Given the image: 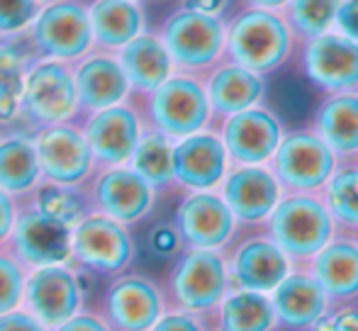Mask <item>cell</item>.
<instances>
[{
  "instance_id": "obj_17",
  "label": "cell",
  "mask_w": 358,
  "mask_h": 331,
  "mask_svg": "<svg viewBox=\"0 0 358 331\" xmlns=\"http://www.w3.org/2000/svg\"><path fill=\"white\" fill-rule=\"evenodd\" d=\"M217 193L234 214L236 224L256 227L268 219L278 200L283 198L278 178L266 166H229Z\"/></svg>"
},
{
  "instance_id": "obj_24",
  "label": "cell",
  "mask_w": 358,
  "mask_h": 331,
  "mask_svg": "<svg viewBox=\"0 0 358 331\" xmlns=\"http://www.w3.org/2000/svg\"><path fill=\"white\" fill-rule=\"evenodd\" d=\"M278 327L292 331H312L317 322L331 309L324 290L307 268H292L268 293Z\"/></svg>"
},
{
  "instance_id": "obj_3",
  "label": "cell",
  "mask_w": 358,
  "mask_h": 331,
  "mask_svg": "<svg viewBox=\"0 0 358 331\" xmlns=\"http://www.w3.org/2000/svg\"><path fill=\"white\" fill-rule=\"evenodd\" d=\"M227 22L217 13L198 8L176 10L161 27V42L173 61V71L200 76L224 59Z\"/></svg>"
},
{
  "instance_id": "obj_21",
  "label": "cell",
  "mask_w": 358,
  "mask_h": 331,
  "mask_svg": "<svg viewBox=\"0 0 358 331\" xmlns=\"http://www.w3.org/2000/svg\"><path fill=\"white\" fill-rule=\"evenodd\" d=\"M71 71L76 83V103H78V112L83 115H93L98 110L127 103L132 93L127 76L117 61V54L108 49L85 52L78 61L71 64Z\"/></svg>"
},
{
  "instance_id": "obj_29",
  "label": "cell",
  "mask_w": 358,
  "mask_h": 331,
  "mask_svg": "<svg viewBox=\"0 0 358 331\" xmlns=\"http://www.w3.org/2000/svg\"><path fill=\"white\" fill-rule=\"evenodd\" d=\"M217 331H275L273 304L266 293L229 288L217 304Z\"/></svg>"
},
{
  "instance_id": "obj_33",
  "label": "cell",
  "mask_w": 358,
  "mask_h": 331,
  "mask_svg": "<svg viewBox=\"0 0 358 331\" xmlns=\"http://www.w3.org/2000/svg\"><path fill=\"white\" fill-rule=\"evenodd\" d=\"M13 37H0V124H13L20 112L24 71L34 59H27Z\"/></svg>"
},
{
  "instance_id": "obj_10",
  "label": "cell",
  "mask_w": 358,
  "mask_h": 331,
  "mask_svg": "<svg viewBox=\"0 0 358 331\" xmlns=\"http://www.w3.org/2000/svg\"><path fill=\"white\" fill-rule=\"evenodd\" d=\"M71 229L39 212L32 203L15 209V222L5 239V251L22 268L69 263L71 256Z\"/></svg>"
},
{
  "instance_id": "obj_27",
  "label": "cell",
  "mask_w": 358,
  "mask_h": 331,
  "mask_svg": "<svg viewBox=\"0 0 358 331\" xmlns=\"http://www.w3.org/2000/svg\"><path fill=\"white\" fill-rule=\"evenodd\" d=\"M117 61L127 76L129 90L139 95L151 93L173 73V61L156 34H137L117 49Z\"/></svg>"
},
{
  "instance_id": "obj_43",
  "label": "cell",
  "mask_w": 358,
  "mask_h": 331,
  "mask_svg": "<svg viewBox=\"0 0 358 331\" xmlns=\"http://www.w3.org/2000/svg\"><path fill=\"white\" fill-rule=\"evenodd\" d=\"M15 209H17L15 198L5 193V190H0V244L8 239L10 227H13V222H15Z\"/></svg>"
},
{
  "instance_id": "obj_15",
  "label": "cell",
  "mask_w": 358,
  "mask_h": 331,
  "mask_svg": "<svg viewBox=\"0 0 358 331\" xmlns=\"http://www.w3.org/2000/svg\"><path fill=\"white\" fill-rule=\"evenodd\" d=\"M236 219L217 190H193L176 209V234L185 249L224 251L236 234Z\"/></svg>"
},
{
  "instance_id": "obj_36",
  "label": "cell",
  "mask_w": 358,
  "mask_h": 331,
  "mask_svg": "<svg viewBox=\"0 0 358 331\" xmlns=\"http://www.w3.org/2000/svg\"><path fill=\"white\" fill-rule=\"evenodd\" d=\"M22 288H24V268L8 253L0 251V314L17 309L22 302Z\"/></svg>"
},
{
  "instance_id": "obj_30",
  "label": "cell",
  "mask_w": 358,
  "mask_h": 331,
  "mask_svg": "<svg viewBox=\"0 0 358 331\" xmlns=\"http://www.w3.org/2000/svg\"><path fill=\"white\" fill-rule=\"evenodd\" d=\"M42 180L34 142L22 134L0 139V190L13 198L27 195Z\"/></svg>"
},
{
  "instance_id": "obj_12",
  "label": "cell",
  "mask_w": 358,
  "mask_h": 331,
  "mask_svg": "<svg viewBox=\"0 0 358 331\" xmlns=\"http://www.w3.org/2000/svg\"><path fill=\"white\" fill-rule=\"evenodd\" d=\"M217 134L231 166H266L278 149L285 127L271 108L254 105L222 119Z\"/></svg>"
},
{
  "instance_id": "obj_2",
  "label": "cell",
  "mask_w": 358,
  "mask_h": 331,
  "mask_svg": "<svg viewBox=\"0 0 358 331\" xmlns=\"http://www.w3.org/2000/svg\"><path fill=\"white\" fill-rule=\"evenodd\" d=\"M264 224L292 265H305L336 234L320 193H283Z\"/></svg>"
},
{
  "instance_id": "obj_13",
  "label": "cell",
  "mask_w": 358,
  "mask_h": 331,
  "mask_svg": "<svg viewBox=\"0 0 358 331\" xmlns=\"http://www.w3.org/2000/svg\"><path fill=\"white\" fill-rule=\"evenodd\" d=\"M39 175L47 183L83 185L93 175L95 163L83 129L71 122H59L34 134Z\"/></svg>"
},
{
  "instance_id": "obj_41",
  "label": "cell",
  "mask_w": 358,
  "mask_h": 331,
  "mask_svg": "<svg viewBox=\"0 0 358 331\" xmlns=\"http://www.w3.org/2000/svg\"><path fill=\"white\" fill-rule=\"evenodd\" d=\"M0 331H47V327H42L32 314L10 309L0 314Z\"/></svg>"
},
{
  "instance_id": "obj_39",
  "label": "cell",
  "mask_w": 358,
  "mask_h": 331,
  "mask_svg": "<svg viewBox=\"0 0 358 331\" xmlns=\"http://www.w3.org/2000/svg\"><path fill=\"white\" fill-rule=\"evenodd\" d=\"M312 331H358V307L344 304L339 309H329Z\"/></svg>"
},
{
  "instance_id": "obj_7",
  "label": "cell",
  "mask_w": 358,
  "mask_h": 331,
  "mask_svg": "<svg viewBox=\"0 0 358 331\" xmlns=\"http://www.w3.org/2000/svg\"><path fill=\"white\" fill-rule=\"evenodd\" d=\"M27 42L39 59L78 61L93 49L88 10L76 0H47L27 27Z\"/></svg>"
},
{
  "instance_id": "obj_16",
  "label": "cell",
  "mask_w": 358,
  "mask_h": 331,
  "mask_svg": "<svg viewBox=\"0 0 358 331\" xmlns=\"http://www.w3.org/2000/svg\"><path fill=\"white\" fill-rule=\"evenodd\" d=\"M22 300L24 312L47 329H57L83 307L78 278L64 263L32 268V273L24 275Z\"/></svg>"
},
{
  "instance_id": "obj_46",
  "label": "cell",
  "mask_w": 358,
  "mask_h": 331,
  "mask_svg": "<svg viewBox=\"0 0 358 331\" xmlns=\"http://www.w3.org/2000/svg\"><path fill=\"white\" fill-rule=\"evenodd\" d=\"M39 3H47V0H39Z\"/></svg>"
},
{
  "instance_id": "obj_40",
  "label": "cell",
  "mask_w": 358,
  "mask_h": 331,
  "mask_svg": "<svg viewBox=\"0 0 358 331\" xmlns=\"http://www.w3.org/2000/svg\"><path fill=\"white\" fill-rule=\"evenodd\" d=\"M334 32L358 44V0H341L334 15Z\"/></svg>"
},
{
  "instance_id": "obj_18",
  "label": "cell",
  "mask_w": 358,
  "mask_h": 331,
  "mask_svg": "<svg viewBox=\"0 0 358 331\" xmlns=\"http://www.w3.org/2000/svg\"><path fill=\"white\" fill-rule=\"evenodd\" d=\"M164 312V293L144 275H117L105 290L103 322L110 331H149Z\"/></svg>"
},
{
  "instance_id": "obj_23",
  "label": "cell",
  "mask_w": 358,
  "mask_h": 331,
  "mask_svg": "<svg viewBox=\"0 0 358 331\" xmlns=\"http://www.w3.org/2000/svg\"><path fill=\"white\" fill-rule=\"evenodd\" d=\"M302 268L320 283L331 307L354 302L358 300V234L336 232Z\"/></svg>"
},
{
  "instance_id": "obj_8",
  "label": "cell",
  "mask_w": 358,
  "mask_h": 331,
  "mask_svg": "<svg viewBox=\"0 0 358 331\" xmlns=\"http://www.w3.org/2000/svg\"><path fill=\"white\" fill-rule=\"evenodd\" d=\"M132 260L134 242L127 232V224H120L98 212L85 214L78 224H73L69 263H73L76 268L103 278H115L122 275Z\"/></svg>"
},
{
  "instance_id": "obj_31",
  "label": "cell",
  "mask_w": 358,
  "mask_h": 331,
  "mask_svg": "<svg viewBox=\"0 0 358 331\" xmlns=\"http://www.w3.org/2000/svg\"><path fill=\"white\" fill-rule=\"evenodd\" d=\"M320 195L336 232L358 234V159H341Z\"/></svg>"
},
{
  "instance_id": "obj_45",
  "label": "cell",
  "mask_w": 358,
  "mask_h": 331,
  "mask_svg": "<svg viewBox=\"0 0 358 331\" xmlns=\"http://www.w3.org/2000/svg\"><path fill=\"white\" fill-rule=\"evenodd\" d=\"M246 8H264V10H283L287 0H244Z\"/></svg>"
},
{
  "instance_id": "obj_34",
  "label": "cell",
  "mask_w": 358,
  "mask_h": 331,
  "mask_svg": "<svg viewBox=\"0 0 358 331\" xmlns=\"http://www.w3.org/2000/svg\"><path fill=\"white\" fill-rule=\"evenodd\" d=\"M29 203L44 212L47 217L57 219L62 224H78L85 214H90L88 200H85V193L80 190V185H59V183H37L32 190H29Z\"/></svg>"
},
{
  "instance_id": "obj_6",
  "label": "cell",
  "mask_w": 358,
  "mask_h": 331,
  "mask_svg": "<svg viewBox=\"0 0 358 331\" xmlns=\"http://www.w3.org/2000/svg\"><path fill=\"white\" fill-rule=\"evenodd\" d=\"M78 112L71 64L57 59H34L24 71L22 100L17 119L22 117L34 129L71 122Z\"/></svg>"
},
{
  "instance_id": "obj_42",
  "label": "cell",
  "mask_w": 358,
  "mask_h": 331,
  "mask_svg": "<svg viewBox=\"0 0 358 331\" xmlns=\"http://www.w3.org/2000/svg\"><path fill=\"white\" fill-rule=\"evenodd\" d=\"M54 331H110V327L98 314L78 312V314H73L71 319H66L64 324H59Z\"/></svg>"
},
{
  "instance_id": "obj_9",
  "label": "cell",
  "mask_w": 358,
  "mask_h": 331,
  "mask_svg": "<svg viewBox=\"0 0 358 331\" xmlns=\"http://www.w3.org/2000/svg\"><path fill=\"white\" fill-rule=\"evenodd\" d=\"M336 166V154L312 129L285 132L268 161L283 193H322Z\"/></svg>"
},
{
  "instance_id": "obj_20",
  "label": "cell",
  "mask_w": 358,
  "mask_h": 331,
  "mask_svg": "<svg viewBox=\"0 0 358 331\" xmlns=\"http://www.w3.org/2000/svg\"><path fill=\"white\" fill-rule=\"evenodd\" d=\"M224 258L229 288L254 290V293L266 295L295 268L285 251L268 234H256V237L244 239Z\"/></svg>"
},
{
  "instance_id": "obj_22",
  "label": "cell",
  "mask_w": 358,
  "mask_h": 331,
  "mask_svg": "<svg viewBox=\"0 0 358 331\" xmlns=\"http://www.w3.org/2000/svg\"><path fill=\"white\" fill-rule=\"evenodd\" d=\"M229 166L217 129H200L173 142V183L190 193L217 190Z\"/></svg>"
},
{
  "instance_id": "obj_5",
  "label": "cell",
  "mask_w": 358,
  "mask_h": 331,
  "mask_svg": "<svg viewBox=\"0 0 358 331\" xmlns=\"http://www.w3.org/2000/svg\"><path fill=\"white\" fill-rule=\"evenodd\" d=\"M229 290L224 251L185 249L173 263L166 285V304L173 309L195 314H213Z\"/></svg>"
},
{
  "instance_id": "obj_47",
  "label": "cell",
  "mask_w": 358,
  "mask_h": 331,
  "mask_svg": "<svg viewBox=\"0 0 358 331\" xmlns=\"http://www.w3.org/2000/svg\"><path fill=\"white\" fill-rule=\"evenodd\" d=\"M356 159H358V156H356Z\"/></svg>"
},
{
  "instance_id": "obj_1",
  "label": "cell",
  "mask_w": 358,
  "mask_h": 331,
  "mask_svg": "<svg viewBox=\"0 0 358 331\" xmlns=\"http://www.w3.org/2000/svg\"><path fill=\"white\" fill-rule=\"evenodd\" d=\"M295 37L280 10L244 8L224 27V59L261 76L290 61Z\"/></svg>"
},
{
  "instance_id": "obj_14",
  "label": "cell",
  "mask_w": 358,
  "mask_h": 331,
  "mask_svg": "<svg viewBox=\"0 0 358 331\" xmlns=\"http://www.w3.org/2000/svg\"><path fill=\"white\" fill-rule=\"evenodd\" d=\"M90 212L105 214L120 224H134L154 207L156 190L129 166L103 168L83 190Z\"/></svg>"
},
{
  "instance_id": "obj_19",
  "label": "cell",
  "mask_w": 358,
  "mask_h": 331,
  "mask_svg": "<svg viewBox=\"0 0 358 331\" xmlns=\"http://www.w3.org/2000/svg\"><path fill=\"white\" fill-rule=\"evenodd\" d=\"M83 137L93 154L95 168H113L124 166L132 156L134 147L142 134V115L127 103L98 110L88 115L83 127Z\"/></svg>"
},
{
  "instance_id": "obj_25",
  "label": "cell",
  "mask_w": 358,
  "mask_h": 331,
  "mask_svg": "<svg viewBox=\"0 0 358 331\" xmlns=\"http://www.w3.org/2000/svg\"><path fill=\"white\" fill-rule=\"evenodd\" d=\"M213 122L220 124L229 115L261 105L266 98V76L254 73L234 61H217L203 78Z\"/></svg>"
},
{
  "instance_id": "obj_44",
  "label": "cell",
  "mask_w": 358,
  "mask_h": 331,
  "mask_svg": "<svg viewBox=\"0 0 358 331\" xmlns=\"http://www.w3.org/2000/svg\"><path fill=\"white\" fill-rule=\"evenodd\" d=\"M178 244H180V239H178V234H176V229L164 227L154 234V247L156 251H161V253H171Z\"/></svg>"
},
{
  "instance_id": "obj_37",
  "label": "cell",
  "mask_w": 358,
  "mask_h": 331,
  "mask_svg": "<svg viewBox=\"0 0 358 331\" xmlns=\"http://www.w3.org/2000/svg\"><path fill=\"white\" fill-rule=\"evenodd\" d=\"M39 8V0H0V37L27 32Z\"/></svg>"
},
{
  "instance_id": "obj_26",
  "label": "cell",
  "mask_w": 358,
  "mask_h": 331,
  "mask_svg": "<svg viewBox=\"0 0 358 331\" xmlns=\"http://www.w3.org/2000/svg\"><path fill=\"white\" fill-rule=\"evenodd\" d=\"M312 132L336 154V159L358 156V90L324 95L312 117Z\"/></svg>"
},
{
  "instance_id": "obj_35",
  "label": "cell",
  "mask_w": 358,
  "mask_h": 331,
  "mask_svg": "<svg viewBox=\"0 0 358 331\" xmlns=\"http://www.w3.org/2000/svg\"><path fill=\"white\" fill-rule=\"evenodd\" d=\"M341 0H287L280 10L295 42L329 32Z\"/></svg>"
},
{
  "instance_id": "obj_38",
  "label": "cell",
  "mask_w": 358,
  "mask_h": 331,
  "mask_svg": "<svg viewBox=\"0 0 358 331\" xmlns=\"http://www.w3.org/2000/svg\"><path fill=\"white\" fill-rule=\"evenodd\" d=\"M149 331H208V329H205V324L195 314L180 312V309H166Z\"/></svg>"
},
{
  "instance_id": "obj_28",
  "label": "cell",
  "mask_w": 358,
  "mask_h": 331,
  "mask_svg": "<svg viewBox=\"0 0 358 331\" xmlns=\"http://www.w3.org/2000/svg\"><path fill=\"white\" fill-rule=\"evenodd\" d=\"M93 47L117 52L144 32V13L137 0H93L88 8Z\"/></svg>"
},
{
  "instance_id": "obj_32",
  "label": "cell",
  "mask_w": 358,
  "mask_h": 331,
  "mask_svg": "<svg viewBox=\"0 0 358 331\" xmlns=\"http://www.w3.org/2000/svg\"><path fill=\"white\" fill-rule=\"evenodd\" d=\"M127 163L154 190L166 188L173 183V139L144 127Z\"/></svg>"
},
{
  "instance_id": "obj_11",
  "label": "cell",
  "mask_w": 358,
  "mask_h": 331,
  "mask_svg": "<svg viewBox=\"0 0 358 331\" xmlns=\"http://www.w3.org/2000/svg\"><path fill=\"white\" fill-rule=\"evenodd\" d=\"M297 68L317 90L329 93H349L358 90V44L341 37L339 32L320 34L295 42Z\"/></svg>"
},
{
  "instance_id": "obj_4",
  "label": "cell",
  "mask_w": 358,
  "mask_h": 331,
  "mask_svg": "<svg viewBox=\"0 0 358 331\" xmlns=\"http://www.w3.org/2000/svg\"><path fill=\"white\" fill-rule=\"evenodd\" d=\"M142 124L166 134L173 142L213 127V110L203 78L190 73H171L159 88L146 93Z\"/></svg>"
}]
</instances>
